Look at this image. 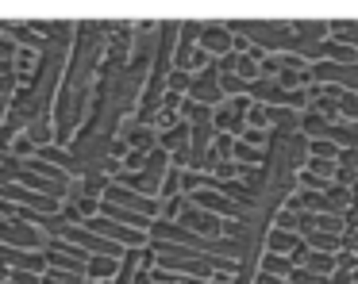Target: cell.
<instances>
[{"label": "cell", "instance_id": "cell-1", "mask_svg": "<svg viewBox=\"0 0 358 284\" xmlns=\"http://www.w3.org/2000/svg\"><path fill=\"white\" fill-rule=\"evenodd\" d=\"M47 265H50V269H66V273H81V269H85V253L73 250V246L50 242V250H47Z\"/></svg>", "mask_w": 358, "mask_h": 284}, {"label": "cell", "instance_id": "cell-2", "mask_svg": "<svg viewBox=\"0 0 358 284\" xmlns=\"http://www.w3.org/2000/svg\"><path fill=\"white\" fill-rule=\"evenodd\" d=\"M89 230H104V234H112V238H120V242H127V246H135L139 242V230H131V227H124V223H112V219H89Z\"/></svg>", "mask_w": 358, "mask_h": 284}, {"label": "cell", "instance_id": "cell-3", "mask_svg": "<svg viewBox=\"0 0 358 284\" xmlns=\"http://www.w3.org/2000/svg\"><path fill=\"white\" fill-rule=\"evenodd\" d=\"M4 196H16V200H24L27 207H35V211H43V215H55V200L50 196H43V192H20V188H4Z\"/></svg>", "mask_w": 358, "mask_h": 284}, {"label": "cell", "instance_id": "cell-4", "mask_svg": "<svg viewBox=\"0 0 358 284\" xmlns=\"http://www.w3.org/2000/svg\"><path fill=\"white\" fill-rule=\"evenodd\" d=\"M101 211H104V219H112V223H124V227H131V230H139L143 223H147L143 215H135V211H124V207L108 204V200H104V207H101Z\"/></svg>", "mask_w": 358, "mask_h": 284}, {"label": "cell", "instance_id": "cell-5", "mask_svg": "<svg viewBox=\"0 0 358 284\" xmlns=\"http://www.w3.org/2000/svg\"><path fill=\"white\" fill-rule=\"evenodd\" d=\"M85 273L93 276V281H108V276L116 273V257H93V261H85Z\"/></svg>", "mask_w": 358, "mask_h": 284}, {"label": "cell", "instance_id": "cell-6", "mask_svg": "<svg viewBox=\"0 0 358 284\" xmlns=\"http://www.w3.org/2000/svg\"><path fill=\"white\" fill-rule=\"evenodd\" d=\"M43 284H81V273H66V269H47Z\"/></svg>", "mask_w": 358, "mask_h": 284}, {"label": "cell", "instance_id": "cell-7", "mask_svg": "<svg viewBox=\"0 0 358 284\" xmlns=\"http://www.w3.org/2000/svg\"><path fill=\"white\" fill-rule=\"evenodd\" d=\"M8 281H12V284H43V276L31 273V269H12Z\"/></svg>", "mask_w": 358, "mask_h": 284}, {"label": "cell", "instance_id": "cell-8", "mask_svg": "<svg viewBox=\"0 0 358 284\" xmlns=\"http://www.w3.org/2000/svg\"><path fill=\"white\" fill-rule=\"evenodd\" d=\"M27 138H31V146H35V142H47L50 130L43 127V123H31V127H27Z\"/></svg>", "mask_w": 358, "mask_h": 284}, {"label": "cell", "instance_id": "cell-9", "mask_svg": "<svg viewBox=\"0 0 358 284\" xmlns=\"http://www.w3.org/2000/svg\"><path fill=\"white\" fill-rule=\"evenodd\" d=\"M12 154H20V158H27V154H35V146H31V138H16V146H12Z\"/></svg>", "mask_w": 358, "mask_h": 284}, {"label": "cell", "instance_id": "cell-10", "mask_svg": "<svg viewBox=\"0 0 358 284\" xmlns=\"http://www.w3.org/2000/svg\"><path fill=\"white\" fill-rule=\"evenodd\" d=\"M43 158H50V161H66V165H70V154H62V150H55V146H43Z\"/></svg>", "mask_w": 358, "mask_h": 284}, {"label": "cell", "instance_id": "cell-11", "mask_svg": "<svg viewBox=\"0 0 358 284\" xmlns=\"http://www.w3.org/2000/svg\"><path fill=\"white\" fill-rule=\"evenodd\" d=\"M16 66H20V73H27V69H31V54H20Z\"/></svg>", "mask_w": 358, "mask_h": 284}, {"label": "cell", "instance_id": "cell-12", "mask_svg": "<svg viewBox=\"0 0 358 284\" xmlns=\"http://www.w3.org/2000/svg\"><path fill=\"white\" fill-rule=\"evenodd\" d=\"M8 276H12V269H4V265H0V284L8 281Z\"/></svg>", "mask_w": 358, "mask_h": 284}, {"label": "cell", "instance_id": "cell-13", "mask_svg": "<svg viewBox=\"0 0 358 284\" xmlns=\"http://www.w3.org/2000/svg\"><path fill=\"white\" fill-rule=\"evenodd\" d=\"M4 69H8V61H4V58H0V73H4Z\"/></svg>", "mask_w": 358, "mask_h": 284}, {"label": "cell", "instance_id": "cell-14", "mask_svg": "<svg viewBox=\"0 0 358 284\" xmlns=\"http://www.w3.org/2000/svg\"><path fill=\"white\" fill-rule=\"evenodd\" d=\"M0 89H8V81H4V77H0Z\"/></svg>", "mask_w": 358, "mask_h": 284}]
</instances>
